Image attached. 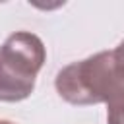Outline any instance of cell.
Masks as SVG:
<instances>
[{
  "instance_id": "cell-1",
  "label": "cell",
  "mask_w": 124,
  "mask_h": 124,
  "mask_svg": "<svg viewBox=\"0 0 124 124\" xmlns=\"http://www.w3.org/2000/svg\"><path fill=\"white\" fill-rule=\"evenodd\" d=\"M124 83L112 50H101L83 60L64 66L54 79L58 95L70 105H99L107 103L112 91Z\"/></svg>"
},
{
  "instance_id": "cell-2",
  "label": "cell",
  "mask_w": 124,
  "mask_h": 124,
  "mask_svg": "<svg viewBox=\"0 0 124 124\" xmlns=\"http://www.w3.org/2000/svg\"><path fill=\"white\" fill-rule=\"evenodd\" d=\"M45 60V45L35 33H12L0 46V101L19 103L27 99Z\"/></svg>"
},
{
  "instance_id": "cell-3",
  "label": "cell",
  "mask_w": 124,
  "mask_h": 124,
  "mask_svg": "<svg viewBox=\"0 0 124 124\" xmlns=\"http://www.w3.org/2000/svg\"><path fill=\"white\" fill-rule=\"evenodd\" d=\"M107 124H124V83L107 99Z\"/></svg>"
},
{
  "instance_id": "cell-4",
  "label": "cell",
  "mask_w": 124,
  "mask_h": 124,
  "mask_svg": "<svg viewBox=\"0 0 124 124\" xmlns=\"http://www.w3.org/2000/svg\"><path fill=\"white\" fill-rule=\"evenodd\" d=\"M112 56H114V62H116V68H118L120 76L124 78V41L112 50Z\"/></svg>"
},
{
  "instance_id": "cell-5",
  "label": "cell",
  "mask_w": 124,
  "mask_h": 124,
  "mask_svg": "<svg viewBox=\"0 0 124 124\" xmlns=\"http://www.w3.org/2000/svg\"><path fill=\"white\" fill-rule=\"evenodd\" d=\"M0 124H16V122H12V120H0Z\"/></svg>"
}]
</instances>
